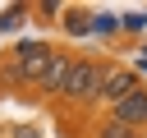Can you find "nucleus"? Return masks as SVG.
<instances>
[{"instance_id":"nucleus-1","label":"nucleus","mask_w":147,"mask_h":138,"mask_svg":"<svg viewBox=\"0 0 147 138\" xmlns=\"http://www.w3.org/2000/svg\"><path fill=\"white\" fill-rule=\"evenodd\" d=\"M51 60H55V46H46V41H23V46L9 55V78H14V83L37 87V83L46 78Z\"/></svg>"},{"instance_id":"nucleus-2","label":"nucleus","mask_w":147,"mask_h":138,"mask_svg":"<svg viewBox=\"0 0 147 138\" xmlns=\"http://www.w3.org/2000/svg\"><path fill=\"white\" fill-rule=\"evenodd\" d=\"M106 69H110V64H101V60H74L69 83H64L60 97H69V101H78V106L101 101V78H106Z\"/></svg>"},{"instance_id":"nucleus-3","label":"nucleus","mask_w":147,"mask_h":138,"mask_svg":"<svg viewBox=\"0 0 147 138\" xmlns=\"http://www.w3.org/2000/svg\"><path fill=\"white\" fill-rule=\"evenodd\" d=\"M133 92H138V74H133V69H106V78H101V101L119 106V101L133 97Z\"/></svg>"},{"instance_id":"nucleus-4","label":"nucleus","mask_w":147,"mask_h":138,"mask_svg":"<svg viewBox=\"0 0 147 138\" xmlns=\"http://www.w3.org/2000/svg\"><path fill=\"white\" fill-rule=\"evenodd\" d=\"M110 120L115 124H129V129H147V92L138 87L133 97H124L119 106H110Z\"/></svg>"},{"instance_id":"nucleus-5","label":"nucleus","mask_w":147,"mask_h":138,"mask_svg":"<svg viewBox=\"0 0 147 138\" xmlns=\"http://www.w3.org/2000/svg\"><path fill=\"white\" fill-rule=\"evenodd\" d=\"M69 69H74V55H60V51H55V60H51V69H46V78H41L37 87H41L46 97H60L64 83H69Z\"/></svg>"},{"instance_id":"nucleus-6","label":"nucleus","mask_w":147,"mask_h":138,"mask_svg":"<svg viewBox=\"0 0 147 138\" xmlns=\"http://www.w3.org/2000/svg\"><path fill=\"white\" fill-rule=\"evenodd\" d=\"M96 138H147L142 129H129V124H115V120H101L96 124Z\"/></svg>"}]
</instances>
